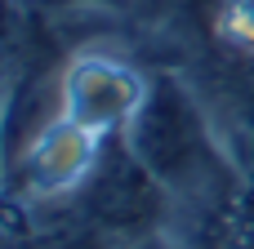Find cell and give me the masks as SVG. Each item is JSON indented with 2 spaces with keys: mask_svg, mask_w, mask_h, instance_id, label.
<instances>
[{
  "mask_svg": "<svg viewBox=\"0 0 254 249\" xmlns=\"http://www.w3.org/2000/svg\"><path fill=\"white\" fill-rule=\"evenodd\" d=\"M125 143L165 187V196L179 200H210L232 174L223 147L214 143L210 111L174 76L147 80V94L125 125Z\"/></svg>",
  "mask_w": 254,
  "mask_h": 249,
  "instance_id": "cell-1",
  "label": "cell"
},
{
  "mask_svg": "<svg viewBox=\"0 0 254 249\" xmlns=\"http://www.w3.org/2000/svg\"><path fill=\"white\" fill-rule=\"evenodd\" d=\"M165 200H170L165 187L147 174V165L129 151L125 138H112V143L98 151V160H94L85 187L76 192L80 218H85L94 232H103V236L152 227L156 214L165 209Z\"/></svg>",
  "mask_w": 254,
  "mask_h": 249,
  "instance_id": "cell-2",
  "label": "cell"
},
{
  "mask_svg": "<svg viewBox=\"0 0 254 249\" xmlns=\"http://www.w3.org/2000/svg\"><path fill=\"white\" fill-rule=\"evenodd\" d=\"M143 94H147V80L134 67L89 53V58L71 62L67 80H63V116L107 138L134 120Z\"/></svg>",
  "mask_w": 254,
  "mask_h": 249,
  "instance_id": "cell-3",
  "label": "cell"
},
{
  "mask_svg": "<svg viewBox=\"0 0 254 249\" xmlns=\"http://www.w3.org/2000/svg\"><path fill=\"white\" fill-rule=\"evenodd\" d=\"M219 0H138L143 18L161 31H205Z\"/></svg>",
  "mask_w": 254,
  "mask_h": 249,
  "instance_id": "cell-4",
  "label": "cell"
},
{
  "mask_svg": "<svg viewBox=\"0 0 254 249\" xmlns=\"http://www.w3.org/2000/svg\"><path fill=\"white\" fill-rule=\"evenodd\" d=\"M138 249H165V245H161V241H143Z\"/></svg>",
  "mask_w": 254,
  "mask_h": 249,
  "instance_id": "cell-5",
  "label": "cell"
}]
</instances>
